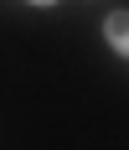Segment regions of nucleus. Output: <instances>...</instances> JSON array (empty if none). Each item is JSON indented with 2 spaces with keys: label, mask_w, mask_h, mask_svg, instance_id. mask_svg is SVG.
<instances>
[{
  "label": "nucleus",
  "mask_w": 129,
  "mask_h": 150,
  "mask_svg": "<svg viewBox=\"0 0 129 150\" xmlns=\"http://www.w3.org/2000/svg\"><path fill=\"white\" fill-rule=\"evenodd\" d=\"M103 42H109L114 57L129 62V11H109V16H103Z\"/></svg>",
  "instance_id": "1"
},
{
  "label": "nucleus",
  "mask_w": 129,
  "mask_h": 150,
  "mask_svg": "<svg viewBox=\"0 0 129 150\" xmlns=\"http://www.w3.org/2000/svg\"><path fill=\"white\" fill-rule=\"evenodd\" d=\"M26 5H36V11H52V5H57V0H26Z\"/></svg>",
  "instance_id": "2"
}]
</instances>
